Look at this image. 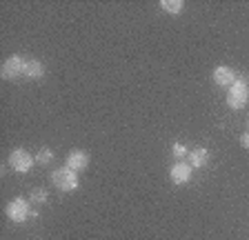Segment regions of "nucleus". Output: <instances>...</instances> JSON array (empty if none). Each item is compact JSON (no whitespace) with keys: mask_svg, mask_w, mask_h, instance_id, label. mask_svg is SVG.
I'll return each mask as SVG.
<instances>
[{"mask_svg":"<svg viewBox=\"0 0 249 240\" xmlns=\"http://www.w3.org/2000/svg\"><path fill=\"white\" fill-rule=\"evenodd\" d=\"M249 100V85L245 76H238L236 83L229 87V94H227V104L231 109H243L245 104Z\"/></svg>","mask_w":249,"mask_h":240,"instance_id":"f257e3e1","label":"nucleus"},{"mask_svg":"<svg viewBox=\"0 0 249 240\" xmlns=\"http://www.w3.org/2000/svg\"><path fill=\"white\" fill-rule=\"evenodd\" d=\"M52 183L56 185L60 191H73V189H78V176L73 169L62 167L52 173Z\"/></svg>","mask_w":249,"mask_h":240,"instance_id":"f03ea898","label":"nucleus"},{"mask_svg":"<svg viewBox=\"0 0 249 240\" xmlns=\"http://www.w3.org/2000/svg\"><path fill=\"white\" fill-rule=\"evenodd\" d=\"M5 214L9 220H14V223H25L27 218L31 216V209H29V203L22 198H14L9 205H7Z\"/></svg>","mask_w":249,"mask_h":240,"instance_id":"7ed1b4c3","label":"nucleus"},{"mask_svg":"<svg viewBox=\"0 0 249 240\" xmlns=\"http://www.w3.org/2000/svg\"><path fill=\"white\" fill-rule=\"evenodd\" d=\"M25 67H27V60L22 56L7 58L2 63V78L11 80V78H18V76H25Z\"/></svg>","mask_w":249,"mask_h":240,"instance_id":"20e7f679","label":"nucleus"},{"mask_svg":"<svg viewBox=\"0 0 249 240\" xmlns=\"http://www.w3.org/2000/svg\"><path fill=\"white\" fill-rule=\"evenodd\" d=\"M34 160H36V158H31V154L25 152V149H14V152L9 154V165H11V169H16L18 173L29 171Z\"/></svg>","mask_w":249,"mask_h":240,"instance_id":"39448f33","label":"nucleus"},{"mask_svg":"<svg viewBox=\"0 0 249 240\" xmlns=\"http://www.w3.org/2000/svg\"><path fill=\"white\" fill-rule=\"evenodd\" d=\"M192 165H187V162L178 160L174 167L169 169V178H171V183H176V185H185L189 183V178H192Z\"/></svg>","mask_w":249,"mask_h":240,"instance_id":"423d86ee","label":"nucleus"},{"mask_svg":"<svg viewBox=\"0 0 249 240\" xmlns=\"http://www.w3.org/2000/svg\"><path fill=\"white\" fill-rule=\"evenodd\" d=\"M236 78H238V73L233 71L231 67H216L213 69V83L220 85V87H231L233 83H236Z\"/></svg>","mask_w":249,"mask_h":240,"instance_id":"0eeeda50","label":"nucleus"},{"mask_svg":"<svg viewBox=\"0 0 249 240\" xmlns=\"http://www.w3.org/2000/svg\"><path fill=\"white\" fill-rule=\"evenodd\" d=\"M87 165H89V156L85 152H80V149H73L67 156V167L73 169V171H83V169H87Z\"/></svg>","mask_w":249,"mask_h":240,"instance_id":"6e6552de","label":"nucleus"},{"mask_svg":"<svg viewBox=\"0 0 249 240\" xmlns=\"http://www.w3.org/2000/svg\"><path fill=\"white\" fill-rule=\"evenodd\" d=\"M207 162H209V152L205 149V147H198V149L189 152V165H192V167L202 169Z\"/></svg>","mask_w":249,"mask_h":240,"instance_id":"1a4fd4ad","label":"nucleus"},{"mask_svg":"<svg viewBox=\"0 0 249 240\" xmlns=\"http://www.w3.org/2000/svg\"><path fill=\"white\" fill-rule=\"evenodd\" d=\"M45 76V65L40 60H27V67H25V78H42Z\"/></svg>","mask_w":249,"mask_h":240,"instance_id":"9d476101","label":"nucleus"},{"mask_svg":"<svg viewBox=\"0 0 249 240\" xmlns=\"http://www.w3.org/2000/svg\"><path fill=\"white\" fill-rule=\"evenodd\" d=\"M160 9L167 11V14H182L185 2L182 0H160Z\"/></svg>","mask_w":249,"mask_h":240,"instance_id":"9b49d317","label":"nucleus"},{"mask_svg":"<svg viewBox=\"0 0 249 240\" xmlns=\"http://www.w3.org/2000/svg\"><path fill=\"white\" fill-rule=\"evenodd\" d=\"M29 200H31V205H45L47 200H49V193H47L45 189H34Z\"/></svg>","mask_w":249,"mask_h":240,"instance_id":"f8f14e48","label":"nucleus"},{"mask_svg":"<svg viewBox=\"0 0 249 240\" xmlns=\"http://www.w3.org/2000/svg\"><path fill=\"white\" fill-rule=\"evenodd\" d=\"M52 160H53V152L49 149V147H42L40 152H38V156H36V162L38 165H49Z\"/></svg>","mask_w":249,"mask_h":240,"instance_id":"ddd939ff","label":"nucleus"},{"mask_svg":"<svg viewBox=\"0 0 249 240\" xmlns=\"http://www.w3.org/2000/svg\"><path fill=\"white\" fill-rule=\"evenodd\" d=\"M171 154H174V158H176V160H182V158L187 156V147L185 145H180V142H174V145H171Z\"/></svg>","mask_w":249,"mask_h":240,"instance_id":"4468645a","label":"nucleus"},{"mask_svg":"<svg viewBox=\"0 0 249 240\" xmlns=\"http://www.w3.org/2000/svg\"><path fill=\"white\" fill-rule=\"evenodd\" d=\"M240 145H243L245 149H249V131H247V134H243V136H240Z\"/></svg>","mask_w":249,"mask_h":240,"instance_id":"2eb2a0df","label":"nucleus"}]
</instances>
